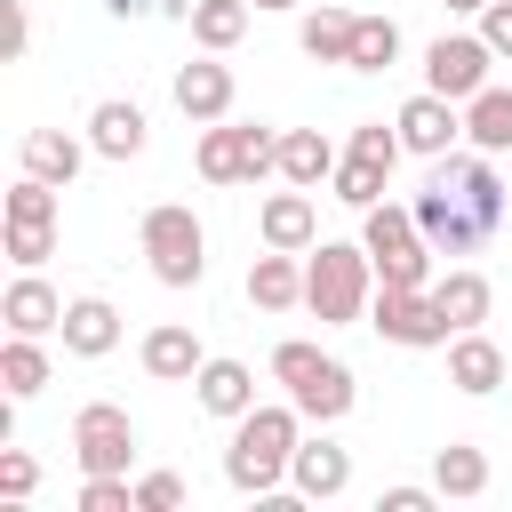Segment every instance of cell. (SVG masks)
<instances>
[{"label":"cell","mask_w":512,"mask_h":512,"mask_svg":"<svg viewBox=\"0 0 512 512\" xmlns=\"http://www.w3.org/2000/svg\"><path fill=\"white\" fill-rule=\"evenodd\" d=\"M296 440H304V408L288 400V408H248L240 424H232V448H224V480L240 488V496H280V480H288V456H296Z\"/></svg>","instance_id":"obj_1"},{"label":"cell","mask_w":512,"mask_h":512,"mask_svg":"<svg viewBox=\"0 0 512 512\" xmlns=\"http://www.w3.org/2000/svg\"><path fill=\"white\" fill-rule=\"evenodd\" d=\"M368 304H376V256L368 248H352V240L304 248V312L320 328H352V320H368Z\"/></svg>","instance_id":"obj_2"},{"label":"cell","mask_w":512,"mask_h":512,"mask_svg":"<svg viewBox=\"0 0 512 512\" xmlns=\"http://www.w3.org/2000/svg\"><path fill=\"white\" fill-rule=\"evenodd\" d=\"M136 240H144V264H152L160 288H200V272H208V232H200V216H192L184 200L144 208Z\"/></svg>","instance_id":"obj_3"},{"label":"cell","mask_w":512,"mask_h":512,"mask_svg":"<svg viewBox=\"0 0 512 512\" xmlns=\"http://www.w3.org/2000/svg\"><path fill=\"white\" fill-rule=\"evenodd\" d=\"M192 160H200L208 184H256V176L280 168V136H272L264 120H208Z\"/></svg>","instance_id":"obj_4"},{"label":"cell","mask_w":512,"mask_h":512,"mask_svg":"<svg viewBox=\"0 0 512 512\" xmlns=\"http://www.w3.org/2000/svg\"><path fill=\"white\" fill-rule=\"evenodd\" d=\"M368 328H376L384 344H408V352H432V344H448V336H456L432 288H376Z\"/></svg>","instance_id":"obj_5"},{"label":"cell","mask_w":512,"mask_h":512,"mask_svg":"<svg viewBox=\"0 0 512 512\" xmlns=\"http://www.w3.org/2000/svg\"><path fill=\"white\" fill-rule=\"evenodd\" d=\"M72 464L80 472H128L136 464V416L120 400H88L72 416Z\"/></svg>","instance_id":"obj_6"},{"label":"cell","mask_w":512,"mask_h":512,"mask_svg":"<svg viewBox=\"0 0 512 512\" xmlns=\"http://www.w3.org/2000/svg\"><path fill=\"white\" fill-rule=\"evenodd\" d=\"M488 64H496V48H488L480 32H440V40L424 48V88L448 96V104H472V96L488 88Z\"/></svg>","instance_id":"obj_7"},{"label":"cell","mask_w":512,"mask_h":512,"mask_svg":"<svg viewBox=\"0 0 512 512\" xmlns=\"http://www.w3.org/2000/svg\"><path fill=\"white\" fill-rule=\"evenodd\" d=\"M408 208H416V232L432 240V256H472V248L488 240V232H480V216H472V208H464V200H456L440 176H432V184H424Z\"/></svg>","instance_id":"obj_8"},{"label":"cell","mask_w":512,"mask_h":512,"mask_svg":"<svg viewBox=\"0 0 512 512\" xmlns=\"http://www.w3.org/2000/svg\"><path fill=\"white\" fill-rule=\"evenodd\" d=\"M392 128H400V144H408L416 160H440V152H456V136H464V104H448V96L416 88V96L392 112Z\"/></svg>","instance_id":"obj_9"},{"label":"cell","mask_w":512,"mask_h":512,"mask_svg":"<svg viewBox=\"0 0 512 512\" xmlns=\"http://www.w3.org/2000/svg\"><path fill=\"white\" fill-rule=\"evenodd\" d=\"M432 176H440V184L480 216V232H496V224H504V176L488 168V152H440V160H432Z\"/></svg>","instance_id":"obj_10"},{"label":"cell","mask_w":512,"mask_h":512,"mask_svg":"<svg viewBox=\"0 0 512 512\" xmlns=\"http://www.w3.org/2000/svg\"><path fill=\"white\" fill-rule=\"evenodd\" d=\"M288 488H296L304 504H336V496L352 488V448H336L328 432H320V440H296V456H288Z\"/></svg>","instance_id":"obj_11"},{"label":"cell","mask_w":512,"mask_h":512,"mask_svg":"<svg viewBox=\"0 0 512 512\" xmlns=\"http://www.w3.org/2000/svg\"><path fill=\"white\" fill-rule=\"evenodd\" d=\"M176 112H184L192 128L224 120V112H232V64H216L208 48H200L192 64H176Z\"/></svg>","instance_id":"obj_12"},{"label":"cell","mask_w":512,"mask_h":512,"mask_svg":"<svg viewBox=\"0 0 512 512\" xmlns=\"http://www.w3.org/2000/svg\"><path fill=\"white\" fill-rule=\"evenodd\" d=\"M192 400H200L208 416L240 424V416L256 408V368H248V360H224V352H208V368L192 376Z\"/></svg>","instance_id":"obj_13"},{"label":"cell","mask_w":512,"mask_h":512,"mask_svg":"<svg viewBox=\"0 0 512 512\" xmlns=\"http://www.w3.org/2000/svg\"><path fill=\"white\" fill-rule=\"evenodd\" d=\"M88 144H96V160H136V152L152 144V120H144V104H128V96H104V104L88 112Z\"/></svg>","instance_id":"obj_14"},{"label":"cell","mask_w":512,"mask_h":512,"mask_svg":"<svg viewBox=\"0 0 512 512\" xmlns=\"http://www.w3.org/2000/svg\"><path fill=\"white\" fill-rule=\"evenodd\" d=\"M256 232H264V248H312L320 240V208H312V192L304 184H288V192H272L264 208H256Z\"/></svg>","instance_id":"obj_15"},{"label":"cell","mask_w":512,"mask_h":512,"mask_svg":"<svg viewBox=\"0 0 512 512\" xmlns=\"http://www.w3.org/2000/svg\"><path fill=\"white\" fill-rule=\"evenodd\" d=\"M0 320H8V336H56L64 328V296L40 272H16L8 296H0Z\"/></svg>","instance_id":"obj_16"},{"label":"cell","mask_w":512,"mask_h":512,"mask_svg":"<svg viewBox=\"0 0 512 512\" xmlns=\"http://www.w3.org/2000/svg\"><path fill=\"white\" fill-rule=\"evenodd\" d=\"M248 304L256 312H296L304 304V256L296 248H264L248 264Z\"/></svg>","instance_id":"obj_17"},{"label":"cell","mask_w":512,"mask_h":512,"mask_svg":"<svg viewBox=\"0 0 512 512\" xmlns=\"http://www.w3.org/2000/svg\"><path fill=\"white\" fill-rule=\"evenodd\" d=\"M56 336H64V352H72V360H104V352H120V312H112L104 296H72Z\"/></svg>","instance_id":"obj_18"},{"label":"cell","mask_w":512,"mask_h":512,"mask_svg":"<svg viewBox=\"0 0 512 512\" xmlns=\"http://www.w3.org/2000/svg\"><path fill=\"white\" fill-rule=\"evenodd\" d=\"M208 368V352H200V336L184 328V320H160L152 336H144V376L152 384H192Z\"/></svg>","instance_id":"obj_19"},{"label":"cell","mask_w":512,"mask_h":512,"mask_svg":"<svg viewBox=\"0 0 512 512\" xmlns=\"http://www.w3.org/2000/svg\"><path fill=\"white\" fill-rule=\"evenodd\" d=\"M448 384H456L464 400H488V392L504 384V352H496V336H480V328L448 336Z\"/></svg>","instance_id":"obj_20"},{"label":"cell","mask_w":512,"mask_h":512,"mask_svg":"<svg viewBox=\"0 0 512 512\" xmlns=\"http://www.w3.org/2000/svg\"><path fill=\"white\" fill-rule=\"evenodd\" d=\"M88 152H96V144H80L72 128H32V136H24V176H48V184L64 192V184L80 176Z\"/></svg>","instance_id":"obj_21"},{"label":"cell","mask_w":512,"mask_h":512,"mask_svg":"<svg viewBox=\"0 0 512 512\" xmlns=\"http://www.w3.org/2000/svg\"><path fill=\"white\" fill-rule=\"evenodd\" d=\"M288 400L304 408V424H336V416H352V400H360V392H352V368H344V360H320Z\"/></svg>","instance_id":"obj_22"},{"label":"cell","mask_w":512,"mask_h":512,"mask_svg":"<svg viewBox=\"0 0 512 512\" xmlns=\"http://www.w3.org/2000/svg\"><path fill=\"white\" fill-rule=\"evenodd\" d=\"M280 176L304 184V192H320V184L336 176V144H328L320 128H280Z\"/></svg>","instance_id":"obj_23"},{"label":"cell","mask_w":512,"mask_h":512,"mask_svg":"<svg viewBox=\"0 0 512 512\" xmlns=\"http://www.w3.org/2000/svg\"><path fill=\"white\" fill-rule=\"evenodd\" d=\"M432 296H440V312H448V328L464 336V328H480L488 320V304H496V288L472 272V264H448L440 280H432Z\"/></svg>","instance_id":"obj_24"},{"label":"cell","mask_w":512,"mask_h":512,"mask_svg":"<svg viewBox=\"0 0 512 512\" xmlns=\"http://www.w3.org/2000/svg\"><path fill=\"white\" fill-rule=\"evenodd\" d=\"M464 144L472 152H512V88H480L472 104H464Z\"/></svg>","instance_id":"obj_25"},{"label":"cell","mask_w":512,"mask_h":512,"mask_svg":"<svg viewBox=\"0 0 512 512\" xmlns=\"http://www.w3.org/2000/svg\"><path fill=\"white\" fill-rule=\"evenodd\" d=\"M432 488H440V496H456V504L488 496V456H480L472 440H448V448L432 456Z\"/></svg>","instance_id":"obj_26"},{"label":"cell","mask_w":512,"mask_h":512,"mask_svg":"<svg viewBox=\"0 0 512 512\" xmlns=\"http://www.w3.org/2000/svg\"><path fill=\"white\" fill-rule=\"evenodd\" d=\"M192 40L208 56H232L248 40V0H192Z\"/></svg>","instance_id":"obj_27"},{"label":"cell","mask_w":512,"mask_h":512,"mask_svg":"<svg viewBox=\"0 0 512 512\" xmlns=\"http://www.w3.org/2000/svg\"><path fill=\"white\" fill-rule=\"evenodd\" d=\"M48 352H40V336H8L0 344V392H16V400H32V392H48Z\"/></svg>","instance_id":"obj_28"},{"label":"cell","mask_w":512,"mask_h":512,"mask_svg":"<svg viewBox=\"0 0 512 512\" xmlns=\"http://www.w3.org/2000/svg\"><path fill=\"white\" fill-rule=\"evenodd\" d=\"M352 24H360V16H344V8H312L296 40H304L312 64H352Z\"/></svg>","instance_id":"obj_29"},{"label":"cell","mask_w":512,"mask_h":512,"mask_svg":"<svg viewBox=\"0 0 512 512\" xmlns=\"http://www.w3.org/2000/svg\"><path fill=\"white\" fill-rule=\"evenodd\" d=\"M400 56V24L392 16H360L352 24V72H392Z\"/></svg>","instance_id":"obj_30"},{"label":"cell","mask_w":512,"mask_h":512,"mask_svg":"<svg viewBox=\"0 0 512 512\" xmlns=\"http://www.w3.org/2000/svg\"><path fill=\"white\" fill-rule=\"evenodd\" d=\"M384 176H392V168H376V160L344 152V160H336V176H328V192H336L344 208H376V200H384Z\"/></svg>","instance_id":"obj_31"},{"label":"cell","mask_w":512,"mask_h":512,"mask_svg":"<svg viewBox=\"0 0 512 512\" xmlns=\"http://www.w3.org/2000/svg\"><path fill=\"white\" fill-rule=\"evenodd\" d=\"M56 208H64V200H56L48 176H16V184H8V224H56Z\"/></svg>","instance_id":"obj_32"},{"label":"cell","mask_w":512,"mask_h":512,"mask_svg":"<svg viewBox=\"0 0 512 512\" xmlns=\"http://www.w3.org/2000/svg\"><path fill=\"white\" fill-rule=\"evenodd\" d=\"M56 256V224H8V264L16 272H40Z\"/></svg>","instance_id":"obj_33"},{"label":"cell","mask_w":512,"mask_h":512,"mask_svg":"<svg viewBox=\"0 0 512 512\" xmlns=\"http://www.w3.org/2000/svg\"><path fill=\"white\" fill-rule=\"evenodd\" d=\"M352 152H360V160H376V168H400V152H408V144H400V128L360 120V128H352Z\"/></svg>","instance_id":"obj_34"},{"label":"cell","mask_w":512,"mask_h":512,"mask_svg":"<svg viewBox=\"0 0 512 512\" xmlns=\"http://www.w3.org/2000/svg\"><path fill=\"white\" fill-rule=\"evenodd\" d=\"M32 488H40V464H32L16 440H0V496H8V504H24Z\"/></svg>","instance_id":"obj_35"},{"label":"cell","mask_w":512,"mask_h":512,"mask_svg":"<svg viewBox=\"0 0 512 512\" xmlns=\"http://www.w3.org/2000/svg\"><path fill=\"white\" fill-rule=\"evenodd\" d=\"M320 360H328V352H320V344H304V336H288V344H280V352H272V376H280V384H288V392H296V384H304V376H312V368H320Z\"/></svg>","instance_id":"obj_36"},{"label":"cell","mask_w":512,"mask_h":512,"mask_svg":"<svg viewBox=\"0 0 512 512\" xmlns=\"http://www.w3.org/2000/svg\"><path fill=\"white\" fill-rule=\"evenodd\" d=\"M176 504H184V480L176 472H144L136 480V512H176Z\"/></svg>","instance_id":"obj_37"},{"label":"cell","mask_w":512,"mask_h":512,"mask_svg":"<svg viewBox=\"0 0 512 512\" xmlns=\"http://www.w3.org/2000/svg\"><path fill=\"white\" fill-rule=\"evenodd\" d=\"M480 40H488L496 56H512V0H488V8H480Z\"/></svg>","instance_id":"obj_38"},{"label":"cell","mask_w":512,"mask_h":512,"mask_svg":"<svg viewBox=\"0 0 512 512\" xmlns=\"http://www.w3.org/2000/svg\"><path fill=\"white\" fill-rule=\"evenodd\" d=\"M432 496H440V488H408V480H400V488L376 496V512H432Z\"/></svg>","instance_id":"obj_39"},{"label":"cell","mask_w":512,"mask_h":512,"mask_svg":"<svg viewBox=\"0 0 512 512\" xmlns=\"http://www.w3.org/2000/svg\"><path fill=\"white\" fill-rule=\"evenodd\" d=\"M24 40H32V16H24V0H8V56H24Z\"/></svg>","instance_id":"obj_40"},{"label":"cell","mask_w":512,"mask_h":512,"mask_svg":"<svg viewBox=\"0 0 512 512\" xmlns=\"http://www.w3.org/2000/svg\"><path fill=\"white\" fill-rule=\"evenodd\" d=\"M440 8H448V16H480L488 0H440Z\"/></svg>","instance_id":"obj_41"},{"label":"cell","mask_w":512,"mask_h":512,"mask_svg":"<svg viewBox=\"0 0 512 512\" xmlns=\"http://www.w3.org/2000/svg\"><path fill=\"white\" fill-rule=\"evenodd\" d=\"M136 8H152V0H112V16H136Z\"/></svg>","instance_id":"obj_42"},{"label":"cell","mask_w":512,"mask_h":512,"mask_svg":"<svg viewBox=\"0 0 512 512\" xmlns=\"http://www.w3.org/2000/svg\"><path fill=\"white\" fill-rule=\"evenodd\" d=\"M248 8H296V0H248Z\"/></svg>","instance_id":"obj_43"}]
</instances>
